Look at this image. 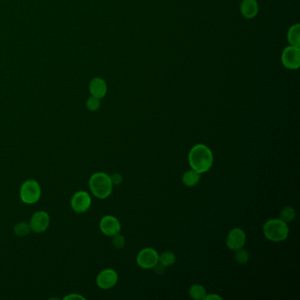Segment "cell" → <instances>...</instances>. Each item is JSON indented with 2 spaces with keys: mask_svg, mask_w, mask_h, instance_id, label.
<instances>
[{
  "mask_svg": "<svg viewBox=\"0 0 300 300\" xmlns=\"http://www.w3.org/2000/svg\"><path fill=\"white\" fill-rule=\"evenodd\" d=\"M189 162L191 168L199 173L209 171L213 165V154L204 144H198L190 150Z\"/></svg>",
  "mask_w": 300,
  "mask_h": 300,
  "instance_id": "1",
  "label": "cell"
},
{
  "mask_svg": "<svg viewBox=\"0 0 300 300\" xmlns=\"http://www.w3.org/2000/svg\"><path fill=\"white\" fill-rule=\"evenodd\" d=\"M241 14L247 19H254L259 12V5L256 0H242L240 4Z\"/></svg>",
  "mask_w": 300,
  "mask_h": 300,
  "instance_id": "12",
  "label": "cell"
},
{
  "mask_svg": "<svg viewBox=\"0 0 300 300\" xmlns=\"http://www.w3.org/2000/svg\"><path fill=\"white\" fill-rule=\"evenodd\" d=\"M165 267H166L165 266H163L162 264L159 263L155 267H153V268H154V271L156 272L157 274L161 275V274H163V272L165 271Z\"/></svg>",
  "mask_w": 300,
  "mask_h": 300,
  "instance_id": "24",
  "label": "cell"
},
{
  "mask_svg": "<svg viewBox=\"0 0 300 300\" xmlns=\"http://www.w3.org/2000/svg\"><path fill=\"white\" fill-rule=\"evenodd\" d=\"M90 92L94 97L101 99L107 94V84L102 78H94L90 83Z\"/></svg>",
  "mask_w": 300,
  "mask_h": 300,
  "instance_id": "13",
  "label": "cell"
},
{
  "mask_svg": "<svg viewBox=\"0 0 300 300\" xmlns=\"http://www.w3.org/2000/svg\"><path fill=\"white\" fill-rule=\"evenodd\" d=\"M112 243H113V245H114V247H115V248L120 249V248L124 247V245H125V238H124L123 235L117 233V234L113 236Z\"/></svg>",
  "mask_w": 300,
  "mask_h": 300,
  "instance_id": "22",
  "label": "cell"
},
{
  "mask_svg": "<svg viewBox=\"0 0 300 300\" xmlns=\"http://www.w3.org/2000/svg\"><path fill=\"white\" fill-rule=\"evenodd\" d=\"M263 233L267 239L274 242H281L287 238L289 227L280 218L269 219L263 226Z\"/></svg>",
  "mask_w": 300,
  "mask_h": 300,
  "instance_id": "3",
  "label": "cell"
},
{
  "mask_svg": "<svg viewBox=\"0 0 300 300\" xmlns=\"http://www.w3.org/2000/svg\"><path fill=\"white\" fill-rule=\"evenodd\" d=\"M110 180L113 185H119L123 182V176L118 173H113L110 176Z\"/></svg>",
  "mask_w": 300,
  "mask_h": 300,
  "instance_id": "23",
  "label": "cell"
},
{
  "mask_svg": "<svg viewBox=\"0 0 300 300\" xmlns=\"http://www.w3.org/2000/svg\"><path fill=\"white\" fill-rule=\"evenodd\" d=\"M300 25L294 24L292 26L287 33V39L290 45L300 47Z\"/></svg>",
  "mask_w": 300,
  "mask_h": 300,
  "instance_id": "15",
  "label": "cell"
},
{
  "mask_svg": "<svg viewBox=\"0 0 300 300\" xmlns=\"http://www.w3.org/2000/svg\"><path fill=\"white\" fill-rule=\"evenodd\" d=\"M118 281L117 272L112 268H106L100 272L96 278L97 285L103 290H108L114 287Z\"/></svg>",
  "mask_w": 300,
  "mask_h": 300,
  "instance_id": "9",
  "label": "cell"
},
{
  "mask_svg": "<svg viewBox=\"0 0 300 300\" xmlns=\"http://www.w3.org/2000/svg\"><path fill=\"white\" fill-rule=\"evenodd\" d=\"M92 203L90 196L86 191H78L73 195L70 201L72 210L77 213H85L89 210Z\"/></svg>",
  "mask_w": 300,
  "mask_h": 300,
  "instance_id": "7",
  "label": "cell"
},
{
  "mask_svg": "<svg viewBox=\"0 0 300 300\" xmlns=\"http://www.w3.org/2000/svg\"><path fill=\"white\" fill-rule=\"evenodd\" d=\"M100 229L103 234L113 237L114 235L119 233L121 231V224L119 220L115 217L105 216L104 218H101L100 222Z\"/></svg>",
  "mask_w": 300,
  "mask_h": 300,
  "instance_id": "11",
  "label": "cell"
},
{
  "mask_svg": "<svg viewBox=\"0 0 300 300\" xmlns=\"http://www.w3.org/2000/svg\"><path fill=\"white\" fill-rule=\"evenodd\" d=\"M89 187L93 195L100 199L108 198L113 190L110 176L105 173H94L89 180Z\"/></svg>",
  "mask_w": 300,
  "mask_h": 300,
  "instance_id": "2",
  "label": "cell"
},
{
  "mask_svg": "<svg viewBox=\"0 0 300 300\" xmlns=\"http://www.w3.org/2000/svg\"><path fill=\"white\" fill-rule=\"evenodd\" d=\"M281 60L285 68L289 70H297L300 66V47L288 46L284 50L281 56Z\"/></svg>",
  "mask_w": 300,
  "mask_h": 300,
  "instance_id": "5",
  "label": "cell"
},
{
  "mask_svg": "<svg viewBox=\"0 0 300 300\" xmlns=\"http://www.w3.org/2000/svg\"><path fill=\"white\" fill-rule=\"evenodd\" d=\"M296 217V211L292 207H285L280 212V219L284 223L292 222V220Z\"/></svg>",
  "mask_w": 300,
  "mask_h": 300,
  "instance_id": "18",
  "label": "cell"
},
{
  "mask_svg": "<svg viewBox=\"0 0 300 300\" xmlns=\"http://www.w3.org/2000/svg\"><path fill=\"white\" fill-rule=\"evenodd\" d=\"M246 233L240 228L230 231L226 238V246L231 250L236 251L244 247L246 243Z\"/></svg>",
  "mask_w": 300,
  "mask_h": 300,
  "instance_id": "10",
  "label": "cell"
},
{
  "mask_svg": "<svg viewBox=\"0 0 300 300\" xmlns=\"http://www.w3.org/2000/svg\"><path fill=\"white\" fill-rule=\"evenodd\" d=\"M189 296L195 300H204L207 292L205 288L201 284H193L189 288Z\"/></svg>",
  "mask_w": 300,
  "mask_h": 300,
  "instance_id": "16",
  "label": "cell"
},
{
  "mask_svg": "<svg viewBox=\"0 0 300 300\" xmlns=\"http://www.w3.org/2000/svg\"><path fill=\"white\" fill-rule=\"evenodd\" d=\"M235 260H236V262H238L240 264H245L249 260V253L247 250L243 249V247L240 249H238V250H236Z\"/></svg>",
  "mask_w": 300,
  "mask_h": 300,
  "instance_id": "20",
  "label": "cell"
},
{
  "mask_svg": "<svg viewBox=\"0 0 300 300\" xmlns=\"http://www.w3.org/2000/svg\"><path fill=\"white\" fill-rule=\"evenodd\" d=\"M86 300L84 297L80 296V295H78V294H76V293H73V294H70V295H68V296H66V298H64V300Z\"/></svg>",
  "mask_w": 300,
  "mask_h": 300,
  "instance_id": "25",
  "label": "cell"
},
{
  "mask_svg": "<svg viewBox=\"0 0 300 300\" xmlns=\"http://www.w3.org/2000/svg\"><path fill=\"white\" fill-rule=\"evenodd\" d=\"M41 187L34 180H27L22 184L20 191L21 201L27 204H33L41 198Z\"/></svg>",
  "mask_w": 300,
  "mask_h": 300,
  "instance_id": "4",
  "label": "cell"
},
{
  "mask_svg": "<svg viewBox=\"0 0 300 300\" xmlns=\"http://www.w3.org/2000/svg\"><path fill=\"white\" fill-rule=\"evenodd\" d=\"M160 255L155 249L146 247L140 251L136 256V263L139 267L144 269H151L159 263Z\"/></svg>",
  "mask_w": 300,
  "mask_h": 300,
  "instance_id": "6",
  "label": "cell"
},
{
  "mask_svg": "<svg viewBox=\"0 0 300 300\" xmlns=\"http://www.w3.org/2000/svg\"><path fill=\"white\" fill-rule=\"evenodd\" d=\"M100 106V99L92 96L91 98L88 99L87 102V107L91 111H96Z\"/></svg>",
  "mask_w": 300,
  "mask_h": 300,
  "instance_id": "21",
  "label": "cell"
},
{
  "mask_svg": "<svg viewBox=\"0 0 300 300\" xmlns=\"http://www.w3.org/2000/svg\"><path fill=\"white\" fill-rule=\"evenodd\" d=\"M50 218L45 211H37L30 219L29 226L30 230L34 233H41L47 230L50 226Z\"/></svg>",
  "mask_w": 300,
  "mask_h": 300,
  "instance_id": "8",
  "label": "cell"
},
{
  "mask_svg": "<svg viewBox=\"0 0 300 300\" xmlns=\"http://www.w3.org/2000/svg\"><path fill=\"white\" fill-rule=\"evenodd\" d=\"M14 233L19 236V237H24L26 235L29 234V233L31 232L30 230V226L29 224L27 222H20L18 223L17 225L14 226V229H13Z\"/></svg>",
  "mask_w": 300,
  "mask_h": 300,
  "instance_id": "19",
  "label": "cell"
},
{
  "mask_svg": "<svg viewBox=\"0 0 300 300\" xmlns=\"http://www.w3.org/2000/svg\"><path fill=\"white\" fill-rule=\"evenodd\" d=\"M175 261H176L175 255L170 251H166L164 253H162L160 256V258H159V263L166 267H170V266L173 265Z\"/></svg>",
  "mask_w": 300,
  "mask_h": 300,
  "instance_id": "17",
  "label": "cell"
},
{
  "mask_svg": "<svg viewBox=\"0 0 300 300\" xmlns=\"http://www.w3.org/2000/svg\"><path fill=\"white\" fill-rule=\"evenodd\" d=\"M201 180V173H198L193 169L187 171L182 176V181L187 187H194L198 185Z\"/></svg>",
  "mask_w": 300,
  "mask_h": 300,
  "instance_id": "14",
  "label": "cell"
},
{
  "mask_svg": "<svg viewBox=\"0 0 300 300\" xmlns=\"http://www.w3.org/2000/svg\"><path fill=\"white\" fill-rule=\"evenodd\" d=\"M222 300V297L218 296L217 294H213V293H210L209 295H206L204 298V300Z\"/></svg>",
  "mask_w": 300,
  "mask_h": 300,
  "instance_id": "26",
  "label": "cell"
}]
</instances>
